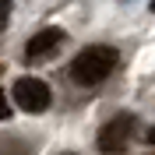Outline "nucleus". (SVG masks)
<instances>
[{
    "label": "nucleus",
    "mask_w": 155,
    "mask_h": 155,
    "mask_svg": "<svg viewBox=\"0 0 155 155\" xmlns=\"http://www.w3.org/2000/svg\"><path fill=\"white\" fill-rule=\"evenodd\" d=\"M64 155H74V152H64Z\"/></svg>",
    "instance_id": "nucleus-8"
},
{
    "label": "nucleus",
    "mask_w": 155,
    "mask_h": 155,
    "mask_svg": "<svg viewBox=\"0 0 155 155\" xmlns=\"http://www.w3.org/2000/svg\"><path fill=\"white\" fill-rule=\"evenodd\" d=\"M64 39H67V35H64V28H57V25L35 32V35L25 42V60H46L49 53H57V49H60Z\"/></svg>",
    "instance_id": "nucleus-4"
},
{
    "label": "nucleus",
    "mask_w": 155,
    "mask_h": 155,
    "mask_svg": "<svg viewBox=\"0 0 155 155\" xmlns=\"http://www.w3.org/2000/svg\"><path fill=\"white\" fill-rule=\"evenodd\" d=\"M116 49L113 46H88L71 60V81L74 85H99L106 81L116 67Z\"/></svg>",
    "instance_id": "nucleus-1"
},
{
    "label": "nucleus",
    "mask_w": 155,
    "mask_h": 155,
    "mask_svg": "<svg viewBox=\"0 0 155 155\" xmlns=\"http://www.w3.org/2000/svg\"><path fill=\"white\" fill-rule=\"evenodd\" d=\"M130 134H134V116L130 113H116L113 120H106L102 130H99V148H102L106 155H116V152L127 148Z\"/></svg>",
    "instance_id": "nucleus-2"
},
{
    "label": "nucleus",
    "mask_w": 155,
    "mask_h": 155,
    "mask_svg": "<svg viewBox=\"0 0 155 155\" xmlns=\"http://www.w3.org/2000/svg\"><path fill=\"white\" fill-rule=\"evenodd\" d=\"M11 95H14V102L25 113H42L49 106V85L39 81V78H18L14 88H11Z\"/></svg>",
    "instance_id": "nucleus-3"
},
{
    "label": "nucleus",
    "mask_w": 155,
    "mask_h": 155,
    "mask_svg": "<svg viewBox=\"0 0 155 155\" xmlns=\"http://www.w3.org/2000/svg\"><path fill=\"white\" fill-rule=\"evenodd\" d=\"M145 141H148V145H155V124L148 127V134H145Z\"/></svg>",
    "instance_id": "nucleus-6"
},
{
    "label": "nucleus",
    "mask_w": 155,
    "mask_h": 155,
    "mask_svg": "<svg viewBox=\"0 0 155 155\" xmlns=\"http://www.w3.org/2000/svg\"><path fill=\"white\" fill-rule=\"evenodd\" d=\"M152 11H155V0H152Z\"/></svg>",
    "instance_id": "nucleus-7"
},
{
    "label": "nucleus",
    "mask_w": 155,
    "mask_h": 155,
    "mask_svg": "<svg viewBox=\"0 0 155 155\" xmlns=\"http://www.w3.org/2000/svg\"><path fill=\"white\" fill-rule=\"evenodd\" d=\"M0 4H4V25H7L11 21V0H0Z\"/></svg>",
    "instance_id": "nucleus-5"
}]
</instances>
